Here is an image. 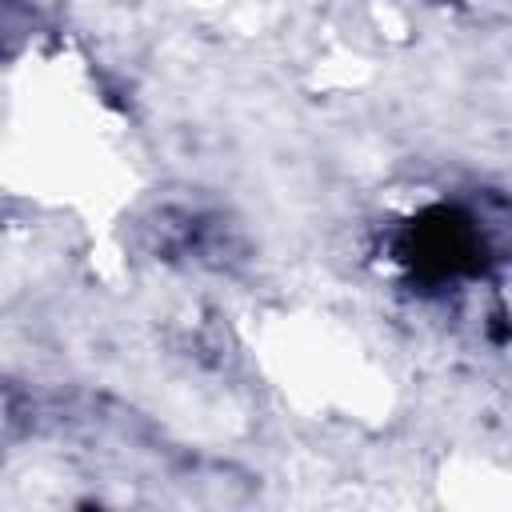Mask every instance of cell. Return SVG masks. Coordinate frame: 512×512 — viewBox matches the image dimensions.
<instances>
[{"label": "cell", "mask_w": 512, "mask_h": 512, "mask_svg": "<svg viewBox=\"0 0 512 512\" xmlns=\"http://www.w3.org/2000/svg\"><path fill=\"white\" fill-rule=\"evenodd\" d=\"M412 264L436 276H452L476 264V232L452 212H436L412 232Z\"/></svg>", "instance_id": "6da1fadb"}]
</instances>
